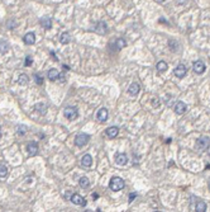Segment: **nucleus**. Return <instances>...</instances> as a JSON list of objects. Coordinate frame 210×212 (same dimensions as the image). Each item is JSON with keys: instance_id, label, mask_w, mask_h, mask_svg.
Returning a JSON list of instances; mask_svg holds the SVG:
<instances>
[{"instance_id": "obj_1", "label": "nucleus", "mask_w": 210, "mask_h": 212, "mask_svg": "<svg viewBox=\"0 0 210 212\" xmlns=\"http://www.w3.org/2000/svg\"><path fill=\"white\" fill-rule=\"evenodd\" d=\"M124 185H125L124 180L122 179V178H119V177H113L110 179V183H109V187H110V189L114 191V192L122 191L124 188Z\"/></svg>"}, {"instance_id": "obj_2", "label": "nucleus", "mask_w": 210, "mask_h": 212, "mask_svg": "<svg viewBox=\"0 0 210 212\" xmlns=\"http://www.w3.org/2000/svg\"><path fill=\"white\" fill-rule=\"evenodd\" d=\"M63 114H65V117L67 118V120L73 121L79 117V111H77V108H75V107H67L63 111Z\"/></svg>"}, {"instance_id": "obj_3", "label": "nucleus", "mask_w": 210, "mask_h": 212, "mask_svg": "<svg viewBox=\"0 0 210 212\" xmlns=\"http://www.w3.org/2000/svg\"><path fill=\"white\" fill-rule=\"evenodd\" d=\"M90 140V135L87 133H80L76 136V139H75V145L79 146V147H82V146H85L86 143L89 142Z\"/></svg>"}, {"instance_id": "obj_4", "label": "nucleus", "mask_w": 210, "mask_h": 212, "mask_svg": "<svg viewBox=\"0 0 210 212\" xmlns=\"http://www.w3.org/2000/svg\"><path fill=\"white\" fill-rule=\"evenodd\" d=\"M209 146H210V139L209 137H200L196 141V147L201 151L209 149Z\"/></svg>"}, {"instance_id": "obj_5", "label": "nucleus", "mask_w": 210, "mask_h": 212, "mask_svg": "<svg viewBox=\"0 0 210 212\" xmlns=\"http://www.w3.org/2000/svg\"><path fill=\"white\" fill-rule=\"evenodd\" d=\"M71 202L73 203V205H77V206H86V201L84 197H81L80 194L75 193L71 196Z\"/></svg>"}, {"instance_id": "obj_6", "label": "nucleus", "mask_w": 210, "mask_h": 212, "mask_svg": "<svg viewBox=\"0 0 210 212\" xmlns=\"http://www.w3.org/2000/svg\"><path fill=\"white\" fill-rule=\"evenodd\" d=\"M175 75H176V78H180V79H182L185 75H186V73H187V69H186V66H185L183 64H180L175 69Z\"/></svg>"}, {"instance_id": "obj_7", "label": "nucleus", "mask_w": 210, "mask_h": 212, "mask_svg": "<svg viewBox=\"0 0 210 212\" xmlns=\"http://www.w3.org/2000/svg\"><path fill=\"white\" fill-rule=\"evenodd\" d=\"M187 111V106L183 103V102H177L175 106V113L176 114H183Z\"/></svg>"}, {"instance_id": "obj_8", "label": "nucleus", "mask_w": 210, "mask_h": 212, "mask_svg": "<svg viewBox=\"0 0 210 212\" xmlns=\"http://www.w3.org/2000/svg\"><path fill=\"white\" fill-rule=\"evenodd\" d=\"M27 151L30 156H34L38 154V143L36 142H29L27 145Z\"/></svg>"}, {"instance_id": "obj_9", "label": "nucleus", "mask_w": 210, "mask_h": 212, "mask_svg": "<svg viewBox=\"0 0 210 212\" xmlns=\"http://www.w3.org/2000/svg\"><path fill=\"white\" fill-rule=\"evenodd\" d=\"M119 132V128L116 126H112V127H109V128L105 131V135L109 137V139H115L116 137V135H118Z\"/></svg>"}, {"instance_id": "obj_10", "label": "nucleus", "mask_w": 210, "mask_h": 212, "mask_svg": "<svg viewBox=\"0 0 210 212\" xmlns=\"http://www.w3.org/2000/svg\"><path fill=\"white\" fill-rule=\"evenodd\" d=\"M94 31L98 32V33H100V35H105V33L108 32V25H106V23H104V22H99V23L95 25Z\"/></svg>"}, {"instance_id": "obj_11", "label": "nucleus", "mask_w": 210, "mask_h": 212, "mask_svg": "<svg viewBox=\"0 0 210 212\" xmlns=\"http://www.w3.org/2000/svg\"><path fill=\"white\" fill-rule=\"evenodd\" d=\"M192 67H194V71L196 74H203L205 71V64L203 61H195Z\"/></svg>"}, {"instance_id": "obj_12", "label": "nucleus", "mask_w": 210, "mask_h": 212, "mask_svg": "<svg viewBox=\"0 0 210 212\" xmlns=\"http://www.w3.org/2000/svg\"><path fill=\"white\" fill-rule=\"evenodd\" d=\"M23 41L26 45H33L36 42V35L33 32H28L27 35L23 37Z\"/></svg>"}, {"instance_id": "obj_13", "label": "nucleus", "mask_w": 210, "mask_h": 212, "mask_svg": "<svg viewBox=\"0 0 210 212\" xmlns=\"http://www.w3.org/2000/svg\"><path fill=\"white\" fill-rule=\"evenodd\" d=\"M115 163L118 165H125L128 163V158L125 154H116L115 155Z\"/></svg>"}, {"instance_id": "obj_14", "label": "nucleus", "mask_w": 210, "mask_h": 212, "mask_svg": "<svg viewBox=\"0 0 210 212\" xmlns=\"http://www.w3.org/2000/svg\"><path fill=\"white\" fill-rule=\"evenodd\" d=\"M108 109L106 108H101L100 111L98 112V114H96V118L100 121V122H105L106 120H108Z\"/></svg>"}, {"instance_id": "obj_15", "label": "nucleus", "mask_w": 210, "mask_h": 212, "mask_svg": "<svg viewBox=\"0 0 210 212\" xmlns=\"http://www.w3.org/2000/svg\"><path fill=\"white\" fill-rule=\"evenodd\" d=\"M39 23H41L42 27L46 28V29H49L52 27V19L49 18V17H43V18H41Z\"/></svg>"}, {"instance_id": "obj_16", "label": "nucleus", "mask_w": 210, "mask_h": 212, "mask_svg": "<svg viewBox=\"0 0 210 212\" xmlns=\"http://www.w3.org/2000/svg\"><path fill=\"white\" fill-rule=\"evenodd\" d=\"M139 89H141V85H139L138 83H132L129 89H128V91H129L130 95H137L138 93H139Z\"/></svg>"}, {"instance_id": "obj_17", "label": "nucleus", "mask_w": 210, "mask_h": 212, "mask_svg": "<svg viewBox=\"0 0 210 212\" xmlns=\"http://www.w3.org/2000/svg\"><path fill=\"white\" fill-rule=\"evenodd\" d=\"M58 78H62V76L60 75V73H58L56 69H51L48 71V79L51 81H56L58 80Z\"/></svg>"}, {"instance_id": "obj_18", "label": "nucleus", "mask_w": 210, "mask_h": 212, "mask_svg": "<svg viewBox=\"0 0 210 212\" xmlns=\"http://www.w3.org/2000/svg\"><path fill=\"white\" fill-rule=\"evenodd\" d=\"M91 164H92V158L90 155H87V154L84 155L82 159H81V165L85 166V168H90Z\"/></svg>"}, {"instance_id": "obj_19", "label": "nucleus", "mask_w": 210, "mask_h": 212, "mask_svg": "<svg viewBox=\"0 0 210 212\" xmlns=\"http://www.w3.org/2000/svg\"><path fill=\"white\" fill-rule=\"evenodd\" d=\"M195 211L196 212H205L206 211V203L204 201H198L195 205Z\"/></svg>"}, {"instance_id": "obj_20", "label": "nucleus", "mask_w": 210, "mask_h": 212, "mask_svg": "<svg viewBox=\"0 0 210 212\" xmlns=\"http://www.w3.org/2000/svg\"><path fill=\"white\" fill-rule=\"evenodd\" d=\"M60 41H61V43H62V45H67V43H70V42H71V35H70L69 32H63L62 35H61Z\"/></svg>"}, {"instance_id": "obj_21", "label": "nucleus", "mask_w": 210, "mask_h": 212, "mask_svg": "<svg viewBox=\"0 0 210 212\" xmlns=\"http://www.w3.org/2000/svg\"><path fill=\"white\" fill-rule=\"evenodd\" d=\"M80 187L84 188V189L90 187V180H89V178H87V177H82V178H80Z\"/></svg>"}, {"instance_id": "obj_22", "label": "nucleus", "mask_w": 210, "mask_h": 212, "mask_svg": "<svg viewBox=\"0 0 210 212\" xmlns=\"http://www.w3.org/2000/svg\"><path fill=\"white\" fill-rule=\"evenodd\" d=\"M8 50H9L8 41H0V54H6Z\"/></svg>"}, {"instance_id": "obj_23", "label": "nucleus", "mask_w": 210, "mask_h": 212, "mask_svg": "<svg viewBox=\"0 0 210 212\" xmlns=\"http://www.w3.org/2000/svg\"><path fill=\"white\" fill-rule=\"evenodd\" d=\"M125 45H127V43H125V41L123 38H118V39H115V42H114V46L116 47V50H118V51L122 50L123 47H125Z\"/></svg>"}, {"instance_id": "obj_24", "label": "nucleus", "mask_w": 210, "mask_h": 212, "mask_svg": "<svg viewBox=\"0 0 210 212\" xmlns=\"http://www.w3.org/2000/svg\"><path fill=\"white\" fill-rule=\"evenodd\" d=\"M36 111H38L41 114H44L46 113V111H47V106L46 104H42V103H38V104H36Z\"/></svg>"}, {"instance_id": "obj_25", "label": "nucleus", "mask_w": 210, "mask_h": 212, "mask_svg": "<svg viewBox=\"0 0 210 212\" xmlns=\"http://www.w3.org/2000/svg\"><path fill=\"white\" fill-rule=\"evenodd\" d=\"M8 168L4 164H0V178H6L8 177Z\"/></svg>"}, {"instance_id": "obj_26", "label": "nucleus", "mask_w": 210, "mask_h": 212, "mask_svg": "<svg viewBox=\"0 0 210 212\" xmlns=\"http://www.w3.org/2000/svg\"><path fill=\"white\" fill-rule=\"evenodd\" d=\"M157 70L159 71V73H163V71H166L167 70V64L165 62V61H159L158 64H157Z\"/></svg>"}, {"instance_id": "obj_27", "label": "nucleus", "mask_w": 210, "mask_h": 212, "mask_svg": "<svg viewBox=\"0 0 210 212\" xmlns=\"http://www.w3.org/2000/svg\"><path fill=\"white\" fill-rule=\"evenodd\" d=\"M18 83L20 84V85H27L28 84V76L26 74H22L19 76V79H18Z\"/></svg>"}, {"instance_id": "obj_28", "label": "nucleus", "mask_w": 210, "mask_h": 212, "mask_svg": "<svg viewBox=\"0 0 210 212\" xmlns=\"http://www.w3.org/2000/svg\"><path fill=\"white\" fill-rule=\"evenodd\" d=\"M26 132H27L26 126H18V128H16V133H18L19 136H23V135H26Z\"/></svg>"}, {"instance_id": "obj_29", "label": "nucleus", "mask_w": 210, "mask_h": 212, "mask_svg": "<svg viewBox=\"0 0 210 212\" xmlns=\"http://www.w3.org/2000/svg\"><path fill=\"white\" fill-rule=\"evenodd\" d=\"M34 79H36V83L38 84V85H42V84H43V79L41 78V75L36 74V75H34Z\"/></svg>"}, {"instance_id": "obj_30", "label": "nucleus", "mask_w": 210, "mask_h": 212, "mask_svg": "<svg viewBox=\"0 0 210 212\" xmlns=\"http://www.w3.org/2000/svg\"><path fill=\"white\" fill-rule=\"evenodd\" d=\"M32 61H33L32 57H30V56H27V58H26V66H29V65L32 64Z\"/></svg>"}, {"instance_id": "obj_31", "label": "nucleus", "mask_w": 210, "mask_h": 212, "mask_svg": "<svg viewBox=\"0 0 210 212\" xmlns=\"http://www.w3.org/2000/svg\"><path fill=\"white\" fill-rule=\"evenodd\" d=\"M187 3V0H176V4L177 5H185Z\"/></svg>"}, {"instance_id": "obj_32", "label": "nucleus", "mask_w": 210, "mask_h": 212, "mask_svg": "<svg viewBox=\"0 0 210 212\" xmlns=\"http://www.w3.org/2000/svg\"><path fill=\"white\" fill-rule=\"evenodd\" d=\"M152 104H153V107H159V100L158 99H153L152 100Z\"/></svg>"}, {"instance_id": "obj_33", "label": "nucleus", "mask_w": 210, "mask_h": 212, "mask_svg": "<svg viewBox=\"0 0 210 212\" xmlns=\"http://www.w3.org/2000/svg\"><path fill=\"white\" fill-rule=\"evenodd\" d=\"M136 197H137V194H136V193H130V196H129V202H132Z\"/></svg>"}, {"instance_id": "obj_34", "label": "nucleus", "mask_w": 210, "mask_h": 212, "mask_svg": "<svg viewBox=\"0 0 210 212\" xmlns=\"http://www.w3.org/2000/svg\"><path fill=\"white\" fill-rule=\"evenodd\" d=\"M98 197H99V194H98V193H92V198H94V199L98 198Z\"/></svg>"}, {"instance_id": "obj_35", "label": "nucleus", "mask_w": 210, "mask_h": 212, "mask_svg": "<svg viewBox=\"0 0 210 212\" xmlns=\"http://www.w3.org/2000/svg\"><path fill=\"white\" fill-rule=\"evenodd\" d=\"M155 2H156V3H163L165 0H155Z\"/></svg>"}, {"instance_id": "obj_36", "label": "nucleus", "mask_w": 210, "mask_h": 212, "mask_svg": "<svg viewBox=\"0 0 210 212\" xmlns=\"http://www.w3.org/2000/svg\"><path fill=\"white\" fill-rule=\"evenodd\" d=\"M0 139H2V128H0Z\"/></svg>"}]
</instances>
